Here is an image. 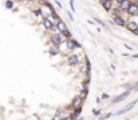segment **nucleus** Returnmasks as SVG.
Masks as SVG:
<instances>
[{
    "label": "nucleus",
    "instance_id": "obj_21",
    "mask_svg": "<svg viewBox=\"0 0 138 120\" xmlns=\"http://www.w3.org/2000/svg\"><path fill=\"white\" fill-rule=\"evenodd\" d=\"M134 89H137V91H138V86H135V87H134Z\"/></svg>",
    "mask_w": 138,
    "mask_h": 120
},
{
    "label": "nucleus",
    "instance_id": "obj_13",
    "mask_svg": "<svg viewBox=\"0 0 138 120\" xmlns=\"http://www.w3.org/2000/svg\"><path fill=\"white\" fill-rule=\"evenodd\" d=\"M50 53H51V55H56V53H58V47H52V48H50Z\"/></svg>",
    "mask_w": 138,
    "mask_h": 120
},
{
    "label": "nucleus",
    "instance_id": "obj_4",
    "mask_svg": "<svg viewBox=\"0 0 138 120\" xmlns=\"http://www.w3.org/2000/svg\"><path fill=\"white\" fill-rule=\"evenodd\" d=\"M126 13L130 15V16H137V15H138V4H137V3H131V6H130L129 9L126 11Z\"/></svg>",
    "mask_w": 138,
    "mask_h": 120
},
{
    "label": "nucleus",
    "instance_id": "obj_1",
    "mask_svg": "<svg viewBox=\"0 0 138 120\" xmlns=\"http://www.w3.org/2000/svg\"><path fill=\"white\" fill-rule=\"evenodd\" d=\"M56 27H58V31L61 32V33H63L66 37H71V33H70L67 26L65 24V22H62V20H58V22H56Z\"/></svg>",
    "mask_w": 138,
    "mask_h": 120
},
{
    "label": "nucleus",
    "instance_id": "obj_3",
    "mask_svg": "<svg viewBox=\"0 0 138 120\" xmlns=\"http://www.w3.org/2000/svg\"><path fill=\"white\" fill-rule=\"evenodd\" d=\"M72 108H79V107H82V104H83V96H81V95H78V96H75L74 99H72Z\"/></svg>",
    "mask_w": 138,
    "mask_h": 120
},
{
    "label": "nucleus",
    "instance_id": "obj_10",
    "mask_svg": "<svg viewBox=\"0 0 138 120\" xmlns=\"http://www.w3.org/2000/svg\"><path fill=\"white\" fill-rule=\"evenodd\" d=\"M67 63H68L70 66H76L78 63H79V59H78L76 55H71V56H68V59H67Z\"/></svg>",
    "mask_w": 138,
    "mask_h": 120
},
{
    "label": "nucleus",
    "instance_id": "obj_9",
    "mask_svg": "<svg viewBox=\"0 0 138 120\" xmlns=\"http://www.w3.org/2000/svg\"><path fill=\"white\" fill-rule=\"evenodd\" d=\"M129 31H131V32H134V31H137L138 29V24L135 23V22H131V20H130V22H126V26H125Z\"/></svg>",
    "mask_w": 138,
    "mask_h": 120
},
{
    "label": "nucleus",
    "instance_id": "obj_7",
    "mask_svg": "<svg viewBox=\"0 0 138 120\" xmlns=\"http://www.w3.org/2000/svg\"><path fill=\"white\" fill-rule=\"evenodd\" d=\"M43 26L47 31H51L54 27V23L51 22V17H43Z\"/></svg>",
    "mask_w": 138,
    "mask_h": 120
},
{
    "label": "nucleus",
    "instance_id": "obj_12",
    "mask_svg": "<svg viewBox=\"0 0 138 120\" xmlns=\"http://www.w3.org/2000/svg\"><path fill=\"white\" fill-rule=\"evenodd\" d=\"M111 115L113 113H106V115H103V116H101L99 119H98V120H107L109 117H111Z\"/></svg>",
    "mask_w": 138,
    "mask_h": 120
},
{
    "label": "nucleus",
    "instance_id": "obj_2",
    "mask_svg": "<svg viewBox=\"0 0 138 120\" xmlns=\"http://www.w3.org/2000/svg\"><path fill=\"white\" fill-rule=\"evenodd\" d=\"M113 23H114L115 26L125 27V26H126V19H123L122 15H114V16H113Z\"/></svg>",
    "mask_w": 138,
    "mask_h": 120
},
{
    "label": "nucleus",
    "instance_id": "obj_14",
    "mask_svg": "<svg viewBox=\"0 0 138 120\" xmlns=\"http://www.w3.org/2000/svg\"><path fill=\"white\" fill-rule=\"evenodd\" d=\"M6 7L7 8H12L13 7V3L11 2V0H7V2H6Z\"/></svg>",
    "mask_w": 138,
    "mask_h": 120
},
{
    "label": "nucleus",
    "instance_id": "obj_15",
    "mask_svg": "<svg viewBox=\"0 0 138 120\" xmlns=\"http://www.w3.org/2000/svg\"><path fill=\"white\" fill-rule=\"evenodd\" d=\"M35 15H36V16H42V15H43L42 9H40V8H39V9H36V11H35Z\"/></svg>",
    "mask_w": 138,
    "mask_h": 120
},
{
    "label": "nucleus",
    "instance_id": "obj_11",
    "mask_svg": "<svg viewBox=\"0 0 138 120\" xmlns=\"http://www.w3.org/2000/svg\"><path fill=\"white\" fill-rule=\"evenodd\" d=\"M102 7L105 8V11L110 12L111 8H113V0H105V2L102 3Z\"/></svg>",
    "mask_w": 138,
    "mask_h": 120
},
{
    "label": "nucleus",
    "instance_id": "obj_17",
    "mask_svg": "<svg viewBox=\"0 0 138 120\" xmlns=\"http://www.w3.org/2000/svg\"><path fill=\"white\" fill-rule=\"evenodd\" d=\"M102 97H103V99H107L109 95H107V93H102Z\"/></svg>",
    "mask_w": 138,
    "mask_h": 120
},
{
    "label": "nucleus",
    "instance_id": "obj_18",
    "mask_svg": "<svg viewBox=\"0 0 138 120\" xmlns=\"http://www.w3.org/2000/svg\"><path fill=\"white\" fill-rule=\"evenodd\" d=\"M115 2H117L118 4H119V3H122V2H123V0H115Z\"/></svg>",
    "mask_w": 138,
    "mask_h": 120
},
{
    "label": "nucleus",
    "instance_id": "obj_8",
    "mask_svg": "<svg viewBox=\"0 0 138 120\" xmlns=\"http://www.w3.org/2000/svg\"><path fill=\"white\" fill-rule=\"evenodd\" d=\"M129 95H130V91H126V92H123V93H121V95H118L117 97H114V104H115V103L122 102V100H125Z\"/></svg>",
    "mask_w": 138,
    "mask_h": 120
},
{
    "label": "nucleus",
    "instance_id": "obj_6",
    "mask_svg": "<svg viewBox=\"0 0 138 120\" xmlns=\"http://www.w3.org/2000/svg\"><path fill=\"white\" fill-rule=\"evenodd\" d=\"M131 3H133V0H123L122 3H119L121 11H122V12H126V11L129 9V7L131 6Z\"/></svg>",
    "mask_w": 138,
    "mask_h": 120
},
{
    "label": "nucleus",
    "instance_id": "obj_16",
    "mask_svg": "<svg viewBox=\"0 0 138 120\" xmlns=\"http://www.w3.org/2000/svg\"><path fill=\"white\" fill-rule=\"evenodd\" d=\"M93 113H94L95 116H98V115L101 113V111H99V109H94V111H93Z\"/></svg>",
    "mask_w": 138,
    "mask_h": 120
},
{
    "label": "nucleus",
    "instance_id": "obj_5",
    "mask_svg": "<svg viewBox=\"0 0 138 120\" xmlns=\"http://www.w3.org/2000/svg\"><path fill=\"white\" fill-rule=\"evenodd\" d=\"M137 103L135 102H131V103H129L127 106H125L122 109H119V111H118L115 115H122V113H126V112H129V111H131L133 108H134V106H135Z\"/></svg>",
    "mask_w": 138,
    "mask_h": 120
},
{
    "label": "nucleus",
    "instance_id": "obj_20",
    "mask_svg": "<svg viewBox=\"0 0 138 120\" xmlns=\"http://www.w3.org/2000/svg\"><path fill=\"white\" fill-rule=\"evenodd\" d=\"M51 120H58V117H56V116H55V117H52V119H51Z\"/></svg>",
    "mask_w": 138,
    "mask_h": 120
},
{
    "label": "nucleus",
    "instance_id": "obj_19",
    "mask_svg": "<svg viewBox=\"0 0 138 120\" xmlns=\"http://www.w3.org/2000/svg\"><path fill=\"white\" fill-rule=\"evenodd\" d=\"M26 2H30V3H32V2H36V0H26Z\"/></svg>",
    "mask_w": 138,
    "mask_h": 120
}]
</instances>
